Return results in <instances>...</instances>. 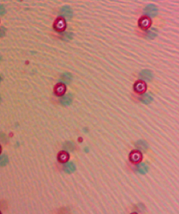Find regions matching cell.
Returning a JSON list of instances; mask_svg holds the SVG:
<instances>
[{
  "label": "cell",
  "instance_id": "1",
  "mask_svg": "<svg viewBox=\"0 0 179 214\" xmlns=\"http://www.w3.org/2000/svg\"><path fill=\"white\" fill-rule=\"evenodd\" d=\"M144 14L150 18H154L158 13V9L156 5L153 4H150L147 5L144 10Z\"/></svg>",
  "mask_w": 179,
  "mask_h": 214
},
{
  "label": "cell",
  "instance_id": "2",
  "mask_svg": "<svg viewBox=\"0 0 179 214\" xmlns=\"http://www.w3.org/2000/svg\"><path fill=\"white\" fill-rule=\"evenodd\" d=\"M60 14L61 16L65 18L66 20H70L73 16V11L70 6L66 5L61 8Z\"/></svg>",
  "mask_w": 179,
  "mask_h": 214
},
{
  "label": "cell",
  "instance_id": "3",
  "mask_svg": "<svg viewBox=\"0 0 179 214\" xmlns=\"http://www.w3.org/2000/svg\"><path fill=\"white\" fill-rule=\"evenodd\" d=\"M153 78V74L150 70L144 69L139 73V79L144 81H150Z\"/></svg>",
  "mask_w": 179,
  "mask_h": 214
},
{
  "label": "cell",
  "instance_id": "4",
  "mask_svg": "<svg viewBox=\"0 0 179 214\" xmlns=\"http://www.w3.org/2000/svg\"><path fill=\"white\" fill-rule=\"evenodd\" d=\"M72 101V96L70 94H67L63 95L60 100V102L61 104L64 106L69 105Z\"/></svg>",
  "mask_w": 179,
  "mask_h": 214
},
{
  "label": "cell",
  "instance_id": "5",
  "mask_svg": "<svg viewBox=\"0 0 179 214\" xmlns=\"http://www.w3.org/2000/svg\"><path fill=\"white\" fill-rule=\"evenodd\" d=\"M72 79V75L70 73H65L61 75L59 81L60 82L64 84H69L71 82Z\"/></svg>",
  "mask_w": 179,
  "mask_h": 214
},
{
  "label": "cell",
  "instance_id": "6",
  "mask_svg": "<svg viewBox=\"0 0 179 214\" xmlns=\"http://www.w3.org/2000/svg\"><path fill=\"white\" fill-rule=\"evenodd\" d=\"M66 27L65 20L62 18H59L55 23L54 28L57 31H61L65 29Z\"/></svg>",
  "mask_w": 179,
  "mask_h": 214
},
{
  "label": "cell",
  "instance_id": "7",
  "mask_svg": "<svg viewBox=\"0 0 179 214\" xmlns=\"http://www.w3.org/2000/svg\"><path fill=\"white\" fill-rule=\"evenodd\" d=\"M63 170L65 172L69 174L75 172V166L73 163L71 162H67L63 165Z\"/></svg>",
  "mask_w": 179,
  "mask_h": 214
},
{
  "label": "cell",
  "instance_id": "8",
  "mask_svg": "<svg viewBox=\"0 0 179 214\" xmlns=\"http://www.w3.org/2000/svg\"><path fill=\"white\" fill-rule=\"evenodd\" d=\"M142 154L138 151H134L130 155V160L134 163L139 162L142 159Z\"/></svg>",
  "mask_w": 179,
  "mask_h": 214
},
{
  "label": "cell",
  "instance_id": "9",
  "mask_svg": "<svg viewBox=\"0 0 179 214\" xmlns=\"http://www.w3.org/2000/svg\"><path fill=\"white\" fill-rule=\"evenodd\" d=\"M139 100L142 103L145 104H149L150 103H151L152 101L153 98L149 94H148V93H144V94H142L140 96V97H139Z\"/></svg>",
  "mask_w": 179,
  "mask_h": 214
},
{
  "label": "cell",
  "instance_id": "10",
  "mask_svg": "<svg viewBox=\"0 0 179 214\" xmlns=\"http://www.w3.org/2000/svg\"><path fill=\"white\" fill-rule=\"evenodd\" d=\"M146 89V85L144 82H138L135 83L134 90L138 93H142Z\"/></svg>",
  "mask_w": 179,
  "mask_h": 214
},
{
  "label": "cell",
  "instance_id": "11",
  "mask_svg": "<svg viewBox=\"0 0 179 214\" xmlns=\"http://www.w3.org/2000/svg\"><path fill=\"white\" fill-rule=\"evenodd\" d=\"M150 24V21L148 18H143L139 21V27L142 29H146Z\"/></svg>",
  "mask_w": 179,
  "mask_h": 214
},
{
  "label": "cell",
  "instance_id": "12",
  "mask_svg": "<svg viewBox=\"0 0 179 214\" xmlns=\"http://www.w3.org/2000/svg\"><path fill=\"white\" fill-rule=\"evenodd\" d=\"M135 146L140 151H145L148 148V144L144 140H139L136 143Z\"/></svg>",
  "mask_w": 179,
  "mask_h": 214
},
{
  "label": "cell",
  "instance_id": "13",
  "mask_svg": "<svg viewBox=\"0 0 179 214\" xmlns=\"http://www.w3.org/2000/svg\"><path fill=\"white\" fill-rule=\"evenodd\" d=\"M137 170L139 173L145 174L148 171V167L146 164H144V163H141L137 165Z\"/></svg>",
  "mask_w": 179,
  "mask_h": 214
},
{
  "label": "cell",
  "instance_id": "14",
  "mask_svg": "<svg viewBox=\"0 0 179 214\" xmlns=\"http://www.w3.org/2000/svg\"><path fill=\"white\" fill-rule=\"evenodd\" d=\"M63 148L66 151H72L75 149V144L71 141H67L64 144Z\"/></svg>",
  "mask_w": 179,
  "mask_h": 214
},
{
  "label": "cell",
  "instance_id": "15",
  "mask_svg": "<svg viewBox=\"0 0 179 214\" xmlns=\"http://www.w3.org/2000/svg\"><path fill=\"white\" fill-rule=\"evenodd\" d=\"M158 35V31L156 28H152L147 32V37L150 39H152L156 37Z\"/></svg>",
  "mask_w": 179,
  "mask_h": 214
},
{
  "label": "cell",
  "instance_id": "16",
  "mask_svg": "<svg viewBox=\"0 0 179 214\" xmlns=\"http://www.w3.org/2000/svg\"><path fill=\"white\" fill-rule=\"evenodd\" d=\"M8 157L5 154L0 156V167H4L8 164Z\"/></svg>",
  "mask_w": 179,
  "mask_h": 214
},
{
  "label": "cell",
  "instance_id": "17",
  "mask_svg": "<svg viewBox=\"0 0 179 214\" xmlns=\"http://www.w3.org/2000/svg\"><path fill=\"white\" fill-rule=\"evenodd\" d=\"M68 159V155L67 153L62 152L59 154L58 160L61 162H66Z\"/></svg>",
  "mask_w": 179,
  "mask_h": 214
},
{
  "label": "cell",
  "instance_id": "18",
  "mask_svg": "<svg viewBox=\"0 0 179 214\" xmlns=\"http://www.w3.org/2000/svg\"><path fill=\"white\" fill-rule=\"evenodd\" d=\"M65 91V87L63 85L60 84L57 86L56 88V93L58 95H60L63 94Z\"/></svg>",
  "mask_w": 179,
  "mask_h": 214
},
{
  "label": "cell",
  "instance_id": "19",
  "mask_svg": "<svg viewBox=\"0 0 179 214\" xmlns=\"http://www.w3.org/2000/svg\"><path fill=\"white\" fill-rule=\"evenodd\" d=\"M5 28L4 27H0V37H2L5 34Z\"/></svg>",
  "mask_w": 179,
  "mask_h": 214
},
{
  "label": "cell",
  "instance_id": "20",
  "mask_svg": "<svg viewBox=\"0 0 179 214\" xmlns=\"http://www.w3.org/2000/svg\"><path fill=\"white\" fill-rule=\"evenodd\" d=\"M5 13V8H4L3 6L0 5V15H3V14H4Z\"/></svg>",
  "mask_w": 179,
  "mask_h": 214
},
{
  "label": "cell",
  "instance_id": "21",
  "mask_svg": "<svg viewBox=\"0 0 179 214\" xmlns=\"http://www.w3.org/2000/svg\"><path fill=\"white\" fill-rule=\"evenodd\" d=\"M85 151L86 152H89V149H87V148H85Z\"/></svg>",
  "mask_w": 179,
  "mask_h": 214
},
{
  "label": "cell",
  "instance_id": "22",
  "mask_svg": "<svg viewBox=\"0 0 179 214\" xmlns=\"http://www.w3.org/2000/svg\"><path fill=\"white\" fill-rule=\"evenodd\" d=\"M2 81V78H1V77H0V82Z\"/></svg>",
  "mask_w": 179,
  "mask_h": 214
},
{
  "label": "cell",
  "instance_id": "23",
  "mask_svg": "<svg viewBox=\"0 0 179 214\" xmlns=\"http://www.w3.org/2000/svg\"><path fill=\"white\" fill-rule=\"evenodd\" d=\"M1 97H0V102H1Z\"/></svg>",
  "mask_w": 179,
  "mask_h": 214
}]
</instances>
